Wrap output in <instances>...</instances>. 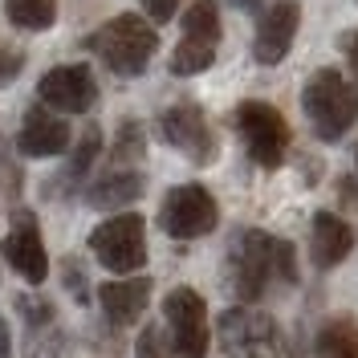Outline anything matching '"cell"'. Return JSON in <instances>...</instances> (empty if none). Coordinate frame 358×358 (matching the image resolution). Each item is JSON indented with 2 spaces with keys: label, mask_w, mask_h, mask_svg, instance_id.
Listing matches in <instances>:
<instances>
[{
  "label": "cell",
  "mask_w": 358,
  "mask_h": 358,
  "mask_svg": "<svg viewBox=\"0 0 358 358\" xmlns=\"http://www.w3.org/2000/svg\"><path fill=\"white\" fill-rule=\"evenodd\" d=\"M228 277H232V289L245 301H257L268 289V281H297V257H293L289 241H277L261 228H245L232 248H228Z\"/></svg>",
  "instance_id": "6da1fadb"
},
{
  "label": "cell",
  "mask_w": 358,
  "mask_h": 358,
  "mask_svg": "<svg viewBox=\"0 0 358 358\" xmlns=\"http://www.w3.org/2000/svg\"><path fill=\"white\" fill-rule=\"evenodd\" d=\"M86 49L102 57V66L118 73V78H138L143 69L151 66L159 49V29L147 17H134V13H122V17H110L102 29H94L86 37Z\"/></svg>",
  "instance_id": "7a4b0ae2"
},
{
  "label": "cell",
  "mask_w": 358,
  "mask_h": 358,
  "mask_svg": "<svg viewBox=\"0 0 358 358\" xmlns=\"http://www.w3.org/2000/svg\"><path fill=\"white\" fill-rule=\"evenodd\" d=\"M301 110L322 143H338L358 122V86L334 66L313 69L301 90Z\"/></svg>",
  "instance_id": "3957f363"
},
{
  "label": "cell",
  "mask_w": 358,
  "mask_h": 358,
  "mask_svg": "<svg viewBox=\"0 0 358 358\" xmlns=\"http://www.w3.org/2000/svg\"><path fill=\"white\" fill-rule=\"evenodd\" d=\"M232 122H236V131H241V138H245V151H248V159H252L257 167L273 171V167L285 163V155H289V122L281 118L277 106L248 98V102L236 106Z\"/></svg>",
  "instance_id": "277c9868"
},
{
  "label": "cell",
  "mask_w": 358,
  "mask_h": 358,
  "mask_svg": "<svg viewBox=\"0 0 358 358\" xmlns=\"http://www.w3.org/2000/svg\"><path fill=\"white\" fill-rule=\"evenodd\" d=\"M90 252L110 273H134L147 265V220L138 212H118L90 232Z\"/></svg>",
  "instance_id": "5b68a950"
},
{
  "label": "cell",
  "mask_w": 358,
  "mask_h": 358,
  "mask_svg": "<svg viewBox=\"0 0 358 358\" xmlns=\"http://www.w3.org/2000/svg\"><path fill=\"white\" fill-rule=\"evenodd\" d=\"M216 334L228 358H281V330L268 313L252 306H232L220 313Z\"/></svg>",
  "instance_id": "8992f818"
},
{
  "label": "cell",
  "mask_w": 358,
  "mask_h": 358,
  "mask_svg": "<svg viewBox=\"0 0 358 358\" xmlns=\"http://www.w3.org/2000/svg\"><path fill=\"white\" fill-rule=\"evenodd\" d=\"M220 49V8L216 0H196L183 13V37L171 53V73L176 78H196L216 62Z\"/></svg>",
  "instance_id": "52a82bcc"
},
{
  "label": "cell",
  "mask_w": 358,
  "mask_h": 358,
  "mask_svg": "<svg viewBox=\"0 0 358 358\" xmlns=\"http://www.w3.org/2000/svg\"><path fill=\"white\" fill-rule=\"evenodd\" d=\"M220 224V208L212 200V192L200 183H179L167 192V200L159 208V228L171 241H200Z\"/></svg>",
  "instance_id": "ba28073f"
},
{
  "label": "cell",
  "mask_w": 358,
  "mask_h": 358,
  "mask_svg": "<svg viewBox=\"0 0 358 358\" xmlns=\"http://www.w3.org/2000/svg\"><path fill=\"white\" fill-rule=\"evenodd\" d=\"M163 317L176 358H208V306L200 293L176 285L163 297Z\"/></svg>",
  "instance_id": "9c48e42d"
},
{
  "label": "cell",
  "mask_w": 358,
  "mask_h": 358,
  "mask_svg": "<svg viewBox=\"0 0 358 358\" xmlns=\"http://www.w3.org/2000/svg\"><path fill=\"white\" fill-rule=\"evenodd\" d=\"M159 134H163L167 147L183 151V155L192 159V163H200V167H208L216 159V134H212V127H208V118H203V110L196 102L167 106V110L159 114Z\"/></svg>",
  "instance_id": "30bf717a"
},
{
  "label": "cell",
  "mask_w": 358,
  "mask_h": 358,
  "mask_svg": "<svg viewBox=\"0 0 358 358\" xmlns=\"http://www.w3.org/2000/svg\"><path fill=\"white\" fill-rule=\"evenodd\" d=\"M37 98L57 114H86L98 102V82L90 66H53L37 82Z\"/></svg>",
  "instance_id": "8fae6325"
},
{
  "label": "cell",
  "mask_w": 358,
  "mask_h": 358,
  "mask_svg": "<svg viewBox=\"0 0 358 358\" xmlns=\"http://www.w3.org/2000/svg\"><path fill=\"white\" fill-rule=\"evenodd\" d=\"M0 257L17 268L29 285H41L49 277V252H45L41 228H37L33 212H13V228L0 241Z\"/></svg>",
  "instance_id": "7c38bea8"
},
{
  "label": "cell",
  "mask_w": 358,
  "mask_h": 358,
  "mask_svg": "<svg viewBox=\"0 0 358 358\" xmlns=\"http://www.w3.org/2000/svg\"><path fill=\"white\" fill-rule=\"evenodd\" d=\"M297 24H301V4L297 0H277L261 13L257 24V37H252V57L261 66H281L293 49L297 37Z\"/></svg>",
  "instance_id": "4fadbf2b"
},
{
  "label": "cell",
  "mask_w": 358,
  "mask_h": 358,
  "mask_svg": "<svg viewBox=\"0 0 358 358\" xmlns=\"http://www.w3.org/2000/svg\"><path fill=\"white\" fill-rule=\"evenodd\" d=\"M69 147V122L49 106H29L21 118V134H17V151L24 159H53Z\"/></svg>",
  "instance_id": "5bb4252c"
},
{
  "label": "cell",
  "mask_w": 358,
  "mask_h": 358,
  "mask_svg": "<svg viewBox=\"0 0 358 358\" xmlns=\"http://www.w3.org/2000/svg\"><path fill=\"white\" fill-rule=\"evenodd\" d=\"M98 301H102V313L110 326H134L147 301H151V277H122V281H106L98 289Z\"/></svg>",
  "instance_id": "9a60e30c"
},
{
  "label": "cell",
  "mask_w": 358,
  "mask_h": 358,
  "mask_svg": "<svg viewBox=\"0 0 358 358\" xmlns=\"http://www.w3.org/2000/svg\"><path fill=\"white\" fill-rule=\"evenodd\" d=\"M310 252L317 268H334L355 252V228L334 216V212H317L313 216V232H310Z\"/></svg>",
  "instance_id": "2e32d148"
},
{
  "label": "cell",
  "mask_w": 358,
  "mask_h": 358,
  "mask_svg": "<svg viewBox=\"0 0 358 358\" xmlns=\"http://www.w3.org/2000/svg\"><path fill=\"white\" fill-rule=\"evenodd\" d=\"M143 192H147V179L138 176V171L118 167V171H110V176H102V179L90 183L86 187V203L90 208H98V212H114V208L134 203Z\"/></svg>",
  "instance_id": "e0dca14e"
},
{
  "label": "cell",
  "mask_w": 358,
  "mask_h": 358,
  "mask_svg": "<svg viewBox=\"0 0 358 358\" xmlns=\"http://www.w3.org/2000/svg\"><path fill=\"white\" fill-rule=\"evenodd\" d=\"M313 355L317 358H358V322L355 317H330L317 330Z\"/></svg>",
  "instance_id": "ac0fdd59"
},
{
  "label": "cell",
  "mask_w": 358,
  "mask_h": 358,
  "mask_svg": "<svg viewBox=\"0 0 358 358\" xmlns=\"http://www.w3.org/2000/svg\"><path fill=\"white\" fill-rule=\"evenodd\" d=\"M4 17L17 29L45 33L49 24L57 21V0H4Z\"/></svg>",
  "instance_id": "d6986e66"
},
{
  "label": "cell",
  "mask_w": 358,
  "mask_h": 358,
  "mask_svg": "<svg viewBox=\"0 0 358 358\" xmlns=\"http://www.w3.org/2000/svg\"><path fill=\"white\" fill-rule=\"evenodd\" d=\"M98 155H102V131H98V127H90V131L82 134V138H78V147H73V155H69L66 179H73V183H78V179H82V176L90 171V163H94Z\"/></svg>",
  "instance_id": "ffe728a7"
},
{
  "label": "cell",
  "mask_w": 358,
  "mask_h": 358,
  "mask_svg": "<svg viewBox=\"0 0 358 358\" xmlns=\"http://www.w3.org/2000/svg\"><path fill=\"white\" fill-rule=\"evenodd\" d=\"M143 151H147L143 127H138V122H122L118 143H114V159H118V163H131V159H143Z\"/></svg>",
  "instance_id": "44dd1931"
},
{
  "label": "cell",
  "mask_w": 358,
  "mask_h": 358,
  "mask_svg": "<svg viewBox=\"0 0 358 358\" xmlns=\"http://www.w3.org/2000/svg\"><path fill=\"white\" fill-rule=\"evenodd\" d=\"M21 69H24V53L8 49V45H0V86H8Z\"/></svg>",
  "instance_id": "7402d4cb"
},
{
  "label": "cell",
  "mask_w": 358,
  "mask_h": 358,
  "mask_svg": "<svg viewBox=\"0 0 358 358\" xmlns=\"http://www.w3.org/2000/svg\"><path fill=\"white\" fill-rule=\"evenodd\" d=\"M138 4H143V13H147L151 24H167L179 8V0H138Z\"/></svg>",
  "instance_id": "603a6c76"
},
{
  "label": "cell",
  "mask_w": 358,
  "mask_h": 358,
  "mask_svg": "<svg viewBox=\"0 0 358 358\" xmlns=\"http://www.w3.org/2000/svg\"><path fill=\"white\" fill-rule=\"evenodd\" d=\"M134 358H163V342H159V330H155V326H147V330L138 334Z\"/></svg>",
  "instance_id": "cb8c5ba5"
},
{
  "label": "cell",
  "mask_w": 358,
  "mask_h": 358,
  "mask_svg": "<svg viewBox=\"0 0 358 358\" xmlns=\"http://www.w3.org/2000/svg\"><path fill=\"white\" fill-rule=\"evenodd\" d=\"M338 49L346 53V66H350V73L358 78V33H342V37H338Z\"/></svg>",
  "instance_id": "d4e9b609"
},
{
  "label": "cell",
  "mask_w": 358,
  "mask_h": 358,
  "mask_svg": "<svg viewBox=\"0 0 358 358\" xmlns=\"http://www.w3.org/2000/svg\"><path fill=\"white\" fill-rule=\"evenodd\" d=\"M17 310H21L24 317H33V322H45V317H49V306L37 301V297H17Z\"/></svg>",
  "instance_id": "484cf974"
},
{
  "label": "cell",
  "mask_w": 358,
  "mask_h": 358,
  "mask_svg": "<svg viewBox=\"0 0 358 358\" xmlns=\"http://www.w3.org/2000/svg\"><path fill=\"white\" fill-rule=\"evenodd\" d=\"M0 358H13V334H8V322L0 317Z\"/></svg>",
  "instance_id": "4316f807"
},
{
  "label": "cell",
  "mask_w": 358,
  "mask_h": 358,
  "mask_svg": "<svg viewBox=\"0 0 358 358\" xmlns=\"http://www.w3.org/2000/svg\"><path fill=\"white\" fill-rule=\"evenodd\" d=\"M232 8H241V13H257L261 8V0H228Z\"/></svg>",
  "instance_id": "83f0119b"
},
{
  "label": "cell",
  "mask_w": 358,
  "mask_h": 358,
  "mask_svg": "<svg viewBox=\"0 0 358 358\" xmlns=\"http://www.w3.org/2000/svg\"><path fill=\"white\" fill-rule=\"evenodd\" d=\"M355 163H358V151H355Z\"/></svg>",
  "instance_id": "f1b7e54d"
}]
</instances>
